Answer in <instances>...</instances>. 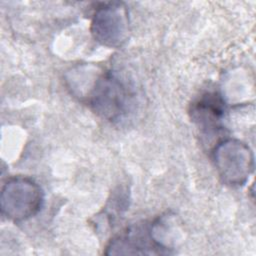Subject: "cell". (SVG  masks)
<instances>
[{
    "mask_svg": "<svg viewBox=\"0 0 256 256\" xmlns=\"http://www.w3.org/2000/svg\"><path fill=\"white\" fill-rule=\"evenodd\" d=\"M43 192L33 180L23 177L10 179L1 193V210L13 221H23L41 209Z\"/></svg>",
    "mask_w": 256,
    "mask_h": 256,
    "instance_id": "3957f363",
    "label": "cell"
},
{
    "mask_svg": "<svg viewBox=\"0 0 256 256\" xmlns=\"http://www.w3.org/2000/svg\"><path fill=\"white\" fill-rule=\"evenodd\" d=\"M213 160L222 181L227 185H243L254 168V157L250 148L241 141L223 140L215 146Z\"/></svg>",
    "mask_w": 256,
    "mask_h": 256,
    "instance_id": "7a4b0ae2",
    "label": "cell"
},
{
    "mask_svg": "<svg viewBox=\"0 0 256 256\" xmlns=\"http://www.w3.org/2000/svg\"><path fill=\"white\" fill-rule=\"evenodd\" d=\"M153 226L134 225L111 240L106 254H165L164 246L153 235Z\"/></svg>",
    "mask_w": 256,
    "mask_h": 256,
    "instance_id": "5b68a950",
    "label": "cell"
},
{
    "mask_svg": "<svg viewBox=\"0 0 256 256\" xmlns=\"http://www.w3.org/2000/svg\"><path fill=\"white\" fill-rule=\"evenodd\" d=\"M92 34L96 41L108 47H118L128 36V13L122 3L103 4L95 11Z\"/></svg>",
    "mask_w": 256,
    "mask_h": 256,
    "instance_id": "277c9868",
    "label": "cell"
},
{
    "mask_svg": "<svg viewBox=\"0 0 256 256\" xmlns=\"http://www.w3.org/2000/svg\"><path fill=\"white\" fill-rule=\"evenodd\" d=\"M87 88L80 90V97L90 108L104 119L115 121L120 119L128 109L129 94L126 87L109 71L86 74Z\"/></svg>",
    "mask_w": 256,
    "mask_h": 256,
    "instance_id": "6da1fadb",
    "label": "cell"
},
{
    "mask_svg": "<svg viewBox=\"0 0 256 256\" xmlns=\"http://www.w3.org/2000/svg\"><path fill=\"white\" fill-rule=\"evenodd\" d=\"M224 101L216 93H206L192 105V117L205 126L215 125L224 114Z\"/></svg>",
    "mask_w": 256,
    "mask_h": 256,
    "instance_id": "8992f818",
    "label": "cell"
}]
</instances>
